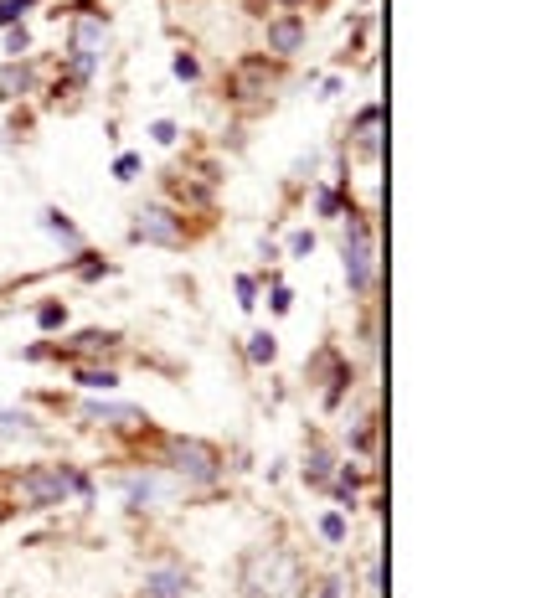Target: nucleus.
<instances>
[{"instance_id": "obj_4", "label": "nucleus", "mask_w": 536, "mask_h": 598, "mask_svg": "<svg viewBox=\"0 0 536 598\" xmlns=\"http://www.w3.org/2000/svg\"><path fill=\"white\" fill-rule=\"evenodd\" d=\"M346 279H351V289L371 284V238L361 222H351V238H346Z\"/></svg>"}, {"instance_id": "obj_12", "label": "nucleus", "mask_w": 536, "mask_h": 598, "mask_svg": "<svg viewBox=\"0 0 536 598\" xmlns=\"http://www.w3.org/2000/svg\"><path fill=\"white\" fill-rule=\"evenodd\" d=\"M320 532H325L330 541H341V537H346V521H341V516H325V521H320Z\"/></svg>"}, {"instance_id": "obj_9", "label": "nucleus", "mask_w": 536, "mask_h": 598, "mask_svg": "<svg viewBox=\"0 0 536 598\" xmlns=\"http://www.w3.org/2000/svg\"><path fill=\"white\" fill-rule=\"evenodd\" d=\"M27 5H31V0H0V27H11V21L27 11Z\"/></svg>"}, {"instance_id": "obj_16", "label": "nucleus", "mask_w": 536, "mask_h": 598, "mask_svg": "<svg viewBox=\"0 0 536 598\" xmlns=\"http://www.w3.org/2000/svg\"><path fill=\"white\" fill-rule=\"evenodd\" d=\"M134 165H140V160H134V155H124L119 165H114V171H119V180H129V176H134Z\"/></svg>"}, {"instance_id": "obj_2", "label": "nucleus", "mask_w": 536, "mask_h": 598, "mask_svg": "<svg viewBox=\"0 0 536 598\" xmlns=\"http://www.w3.org/2000/svg\"><path fill=\"white\" fill-rule=\"evenodd\" d=\"M134 238H140V242H160V248H180L186 233H180V222L165 207H145V211H140V222H134Z\"/></svg>"}, {"instance_id": "obj_6", "label": "nucleus", "mask_w": 536, "mask_h": 598, "mask_svg": "<svg viewBox=\"0 0 536 598\" xmlns=\"http://www.w3.org/2000/svg\"><path fill=\"white\" fill-rule=\"evenodd\" d=\"M299 42H304V21H299V16H284V21L268 27V47H273V52H295Z\"/></svg>"}, {"instance_id": "obj_5", "label": "nucleus", "mask_w": 536, "mask_h": 598, "mask_svg": "<svg viewBox=\"0 0 536 598\" xmlns=\"http://www.w3.org/2000/svg\"><path fill=\"white\" fill-rule=\"evenodd\" d=\"M98 36H103L98 21H78V27H73V67H78V73H88L93 67V58H98Z\"/></svg>"}, {"instance_id": "obj_3", "label": "nucleus", "mask_w": 536, "mask_h": 598, "mask_svg": "<svg viewBox=\"0 0 536 598\" xmlns=\"http://www.w3.org/2000/svg\"><path fill=\"white\" fill-rule=\"evenodd\" d=\"M67 485H73L67 470H31L21 479V495H27L31 506H57L62 495H67Z\"/></svg>"}, {"instance_id": "obj_1", "label": "nucleus", "mask_w": 536, "mask_h": 598, "mask_svg": "<svg viewBox=\"0 0 536 598\" xmlns=\"http://www.w3.org/2000/svg\"><path fill=\"white\" fill-rule=\"evenodd\" d=\"M171 464L176 475H191V479H211L217 475V454L196 439H171Z\"/></svg>"}, {"instance_id": "obj_15", "label": "nucleus", "mask_w": 536, "mask_h": 598, "mask_svg": "<svg viewBox=\"0 0 536 598\" xmlns=\"http://www.w3.org/2000/svg\"><path fill=\"white\" fill-rule=\"evenodd\" d=\"M27 413H0V428H27Z\"/></svg>"}, {"instance_id": "obj_17", "label": "nucleus", "mask_w": 536, "mask_h": 598, "mask_svg": "<svg viewBox=\"0 0 536 598\" xmlns=\"http://www.w3.org/2000/svg\"><path fill=\"white\" fill-rule=\"evenodd\" d=\"M284 5H299V0H284Z\"/></svg>"}, {"instance_id": "obj_7", "label": "nucleus", "mask_w": 536, "mask_h": 598, "mask_svg": "<svg viewBox=\"0 0 536 598\" xmlns=\"http://www.w3.org/2000/svg\"><path fill=\"white\" fill-rule=\"evenodd\" d=\"M149 598H180V572H155L149 578Z\"/></svg>"}, {"instance_id": "obj_13", "label": "nucleus", "mask_w": 536, "mask_h": 598, "mask_svg": "<svg viewBox=\"0 0 536 598\" xmlns=\"http://www.w3.org/2000/svg\"><path fill=\"white\" fill-rule=\"evenodd\" d=\"M149 134H155L160 145H171V140H176V124H165V119H160V124H155V129H149Z\"/></svg>"}, {"instance_id": "obj_11", "label": "nucleus", "mask_w": 536, "mask_h": 598, "mask_svg": "<svg viewBox=\"0 0 536 598\" xmlns=\"http://www.w3.org/2000/svg\"><path fill=\"white\" fill-rule=\"evenodd\" d=\"M36 320H42V326L52 330V326H62L67 315H62V304H42V310H36Z\"/></svg>"}, {"instance_id": "obj_10", "label": "nucleus", "mask_w": 536, "mask_h": 598, "mask_svg": "<svg viewBox=\"0 0 536 598\" xmlns=\"http://www.w3.org/2000/svg\"><path fill=\"white\" fill-rule=\"evenodd\" d=\"M114 382H119V377H114V372H83V387H114Z\"/></svg>"}, {"instance_id": "obj_8", "label": "nucleus", "mask_w": 536, "mask_h": 598, "mask_svg": "<svg viewBox=\"0 0 536 598\" xmlns=\"http://www.w3.org/2000/svg\"><path fill=\"white\" fill-rule=\"evenodd\" d=\"M248 356H253V361H273V335H253Z\"/></svg>"}, {"instance_id": "obj_14", "label": "nucleus", "mask_w": 536, "mask_h": 598, "mask_svg": "<svg viewBox=\"0 0 536 598\" xmlns=\"http://www.w3.org/2000/svg\"><path fill=\"white\" fill-rule=\"evenodd\" d=\"M176 78H196V58L180 52V58H176Z\"/></svg>"}]
</instances>
